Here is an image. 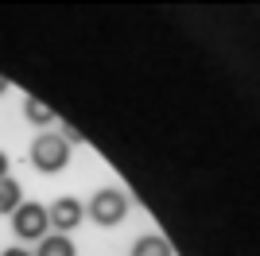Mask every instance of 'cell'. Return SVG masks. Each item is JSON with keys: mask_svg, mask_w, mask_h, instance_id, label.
<instances>
[{"mask_svg": "<svg viewBox=\"0 0 260 256\" xmlns=\"http://www.w3.org/2000/svg\"><path fill=\"white\" fill-rule=\"evenodd\" d=\"M27 159H31V167L39 171V175H62L66 167H70V144H66L58 132H39V136L31 140V148H27Z\"/></svg>", "mask_w": 260, "mask_h": 256, "instance_id": "obj_1", "label": "cell"}, {"mask_svg": "<svg viewBox=\"0 0 260 256\" xmlns=\"http://www.w3.org/2000/svg\"><path fill=\"white\" fill-rule=\"evenodd\" d=\"M128 210H132V198L120 190V186H101V190H93V198L86 202V217L93 225H101V229L120 225L128 217Z\"/></svg>", "mask_w": 260, "mask_h": 256, "instance_id": "obj_2", "label": "cell"}, {"mask_svg": "<svg viewBox=\"0 0 260 256\" xmlns=\"http://www.w3.org/2000/svg\"><path fill=\"white\" fill-rule=\"evenodd\" d=\"M12 233L20 237V241H43L47 233H51V221H47V206L43 202H20L16 210H12Z\"/></svg>", "mask_w": 260, "mask_h": 256, "instance_id": "obj_3", "label": "cell"}, {"mask_svg": "<svg viewBox=\"0 0 260 256\" xmlns=\"http://www.w3.org/2000/svg\"><path fill=\"white\" fill-rule=\"evenodd\" d=\"M47 221H51L54 233L70 237L74 229H82V221H86V206H82V198H74V194H58V198L47 206Z\"/></svg>", "mask_w": 260, "mask_h": 256, "instance_id": "obj_4", "label": "cell"}, {"mask_svg": "<svg viewBox=\"0 0 260 256\" xmlns=\"http://www.w3.org/2000/svg\"><path fill=\"white\" fill-rule=\"evenodd\" d=\"M23 120H27V124H35V128H51V124H58V117H54V109L47 105V101H39V97H23Z\"/></svg>", "mask_w": 260, "mask_h": 256, "instance_id": "obj_5", "label": "cell"}, {"mask_svg": "<svg viewBox=\"0 0 260 256\" xmlns=\"http://www.w3.org/2000/svg\"><path fill=\"white\" fill-rule=\"evenodd\" d=\"M31 256H78V248H74V241H70V237H62V233H47L43 241L35 245Z\"/></svg>", "mask_w": 260, "mask_h": 256, "instance_id": "obj_6", "label": "cell"}, {"mask_svg": "<svg viewBox=\"0 0 260 256\" xmlns=\"http://www.w3.org/2000/svg\"><path fill=\"white\" fill-rule=\"evenodd\" d=\"M132 256H175L171 245H167V237L159 233H144L132 241Z\"/></svg>", "mask_w": 260, "mask_h": 256, "instance_id": "obj_7", "label": "cell"}, {"mask_svg": "<svg viewBox=\"0 0 260 256\" xmlns=\"http://www.w3.org/2000/svg\"><path fill=\"white\" fill-rule=\"evenodd\" d=\"M20 202H23V186L8 175V179L0 182V217H12V210H16Z\"/></svg>", "mask_w": 260, "mask_h": 256, "instance_id": "obj_8", "label": "cell"}, {"mask_svg": "<svg viewBox=\"0 0 260 256\" xmlns=\"http://www.w3.org/2000/svg\"><path fill=\"white\" fill-rule=\"evenodd\" d=\"M58 136H62L66 144H70V148H74V144H86V136H82V132H78V128L70 124V120H58Z\"/></svg>", "mask_w": 260, "mask_h": 256, "instance_id": "obj_9", "label": "cell"}, {"mask_svg": "<svg viewBox=\"0 0 260 256\" xmlns=\"http://www.w3.org/2000/svg\"><path fill=\"white\" fill-rule=\"evenodd\" d=\"M8 167H12V159H8V151H0V182L8 179Z\"/></svg>", "mask_w": 260, "mask_h": 256, "instance_id": "obj_10", "label": "cell"}, {"mask_svg": "<svg viewBox=\"0 0 260 256\" xmlns=\"http://www.w3.org/2000/svg\"><path fill=\"white\" fill-rule=\"evenodd\" d=\"M0 256H31V252H27V248H23V245H8V248H4V252H0Z\"/></svg>", "mask_w": 260, "mask_h": 256, "instance_id": "obj_11", "label": "cell"}, {"mask_svg": "<svg viewBox=\"0 0 260 256\" xmlns=\"http://www.w3.org/2000/svg\"><path fill=\"white\" fill-rule=\"evenodd\" d=\"M4 93H8V78L0 74V97H4Z\"/></svg>", "mask_w": 260, "mask_h": 256, "instance_id": "obj_12", "label": "cell"}]
</instances>
